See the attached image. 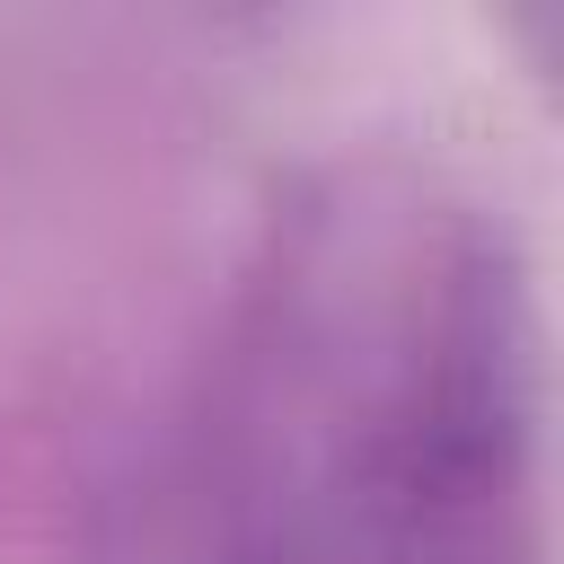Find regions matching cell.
<instances>
[{"label":"cell","mask_w":564,"mask_h":564,"mask_svg":"<svg viewBox=\"0 0 564 564\" xmlns=\"http://www.w3.org/2000/svg\"><path fill=\"white\" fill-rule=\"evenodd\" d=\"M546 326L467 176H300L123 432L79 564H538Z\"/></svg>","instance_id":"cell-1"}]
</instances>
